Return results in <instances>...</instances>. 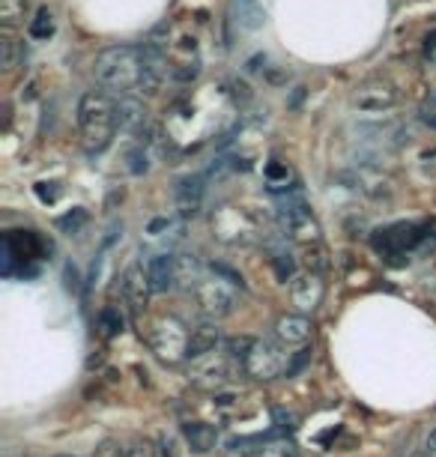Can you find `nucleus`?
<instances>
[{"label": "nucleus", "instance_id": "nucleus-9", "mask_svg": "<svg viewBox=\"0 0 436 457\" xmlns=\"http://www.w3.org/2000/svg\"><path fill=\"white\" fill-rule=\"evenodd\" d=\"M212 230L225 243H248L254 237V221L245 212H239L236 206H221L212 219Z\"/></svg>", "mask_w": 436, "mask_h": 457}, {"label": "nucleus", "instance_id": "nucleus-38", "mask_svg": "<svg viewBox=\"0 0 436 457\" xmlns=\"http://www.w3.org/2000/svg\"><path fill=\"white\" fill-rule=\"evenodd\" d=\"M57 457H72V454H57Z\"/></svg>", "mask_w": 436, "mask_h": 457}, {"label": "nucleus", "instance_id": "nucleus-33", "mask_svg": "<svg viewBox=\"0 0 436 457\" xmlns=\"http://www.w3.org/2000/svg\"><path fill=\"white\" fill-rule=\"evenodd\" d=\"M276 272H278V278L281 281H293V261H290V257L287 254H278L276 257Z\"/></svg>", "mask_w": 436, "mask_h": 457}, {"label": "nucleus", "instance_id": "nucleus-37", "mask_svg": "<svg viewBox=\"0 0 436 457\" xmlns=\"http://www.w3.org/2000/svg\"><path fill=\"white\" fill-rule=\"evenodd\" d=\"M227 457H248V448H239V445H234L227 452Z\"/></svg>", "mask_w": 436, "mask_h": 457}, {"label": "nucleus", "instance_id": "nucleus-28", "mask_svg": "<svg viewBox=\"0 0 436 457\" xmlns=\"http://www.w3.org/2000/svg\"><path fill=\"white\" fill-rule=\"evenodd\" d=\"M84 221H87V212H84V210H75V212H70V215H63V219H57V228H60V230H66V234H75V230H78Z\"/></svg>", "mask_w": 436, "mask_h": 457}, {"label": "nucleus", "instance_id": "nucleus-34", "mask_svg": "<svg viewBox=\"0 0 436 457\" xmlns=\"http://www.w3.org/2000/svg\"><path fill=\"white\" fill-rule=\"evenodd\" d=\"M422 123L424 126H431V129H436V96H431V102H427V105L422 108Z\"/></svg>", "mask_w": 436, "mask_h": 457}, {"label": "nucleus", "instance_id": "nucleus-1", "mask_svg": "<svg viewBox=\"0 0 436 457\" xmlns=\"http://www.w3.org/2000/svg\"><path fill=\"white\" fill-rule=\"evenodd\" d=\"M117 102L102 90L84 93L78 102V129H81V146L87 156L105 153L117 135Z\"/></svg>", "mask_w": 436, "mask_h": 457}, {"label": "nucleus", "instance_id": "nucleus-32", "mask_svg": "<svg viewBox=\"0 0 436 457\" xmlns=\"http://www.w3.org/2000/svg\"><path fill=\"white\" fill-rule=\"evenodd\" d=\"M150 165H147V153H144V146H135L129 150V170L132 174H144Z\"/></svg>", "mask_w": 436, "mask_h": 457}, {"label": "nucleus", "instance_id": "nucleus-23", "mask_svg": "<svg viewBox=\"0 0 436 457\" xmlns=\"http://www.w3.org/2000/svg\"><path fill=\"white\" fill-rule=\"evenodd\" d=\"M99 332L105 335V338H114V335L123 332V314H119V308L114 305H105L99 312Z\"/></svg>", "mask_w": 436, "mask_h": 457}, {"label": "nucleus", "instance_id": "nucleus-25", "mask_svg": "<svg viewBox=\"0 0 436 457\" xmlns=\"http://www.w3.org/2000/svg\"><path fill=\"white\" fill-rule=\"evenodd\" d=\"M24 19V0H0V21L15 28Z\"/></svg>", "mask_w": 436, "mask_h": 457}, {"label": "nucleus", "instance_id": "nucleus-5", "mask_svg": "<svg viewBox=\"0 0 436 457\" xmlns=\"http://www.w3.org/2000/svg\"><path fill=\"white\" fill-rule=\"evenodd\" d=\"M192 293H194L198 312L207 317V320H216V323L221 317L234 314L239 305V290L234 278H221V275H207Z\"/></svg>", "mask_w": 436, "mask_h": 457}, {"label": "nucleus", "instance_id": "nucleus-14", "mask_svg": "<svg viewBox=\"0 0 436 457\" xmlns=\"http://www.w3.org/2000/svg\"><path fill=\"white\" fill-rule=\"evenodd\" d=\"M203 195H207V186H203L201 177H183L174 188L177 197V210L183 219H194L203 206Z\"/></svg>", "mask_w": 436, "mask_h": 457}, {"label": "nucleus", "instance_id": "nucleus-24", "mask_svg": "<svg viewBox=\"0 0 436 457\" xmlns=\"http://www.w3.org/2000/svg\"><path fill=\"white\" fill-rule=\"evenodd\" d=\"M212 410L218 412V416H236L239 412V395L236 392H216L212 395Z\"/></svg>", "mask_w": 436, "mask_h": 457}, {"label": "nucleus", "instance_id": "nucleus-22", "mask_svg": "<svg viewBox=\"0 0 436 457\" xmlns=\"http://www.w3.org/2000/svg\"><path fill=\"white\" fill-rule=\"evenodd\" d=\"M302 266H305V272H314V275L329 272V252L323 248V243L302 248Z\"/></svg>", "mask_w": 436, "mask_h": 457}, {"label": "nucleus", "instance_id": "nucleus-15", "mask_svg": "<svg viewBox=\"0 0 436 457\" xmlns=\"http://www.w3.org/2000/svg\"><path fill=\"white\" fill-rule=\"evenodd\" d=\"M144 51V79H141V90L138 93H147V96H152V93L161 90V84H165L168 79V57L161 54L159 48H141Z\"/></svg>", "mask_w": 436, "mask_h": 457}, {"label": "nucleus", "instance_id": "nucleus-7", "mask_svg": "<svg viewBox=\"0 0 436 457\" xmlns=\"http://www.w3.org/2000/svg\"><path fill=\"white\" fill-rule=\"evenodd\" d=\"M353 105L358 111H367V114H383V111H391L398 105V90L391 81L371 79L358 84V90L353 93Z\"/></svg>", "mask_w": 436, "mask_h": 457}, {"label": "nucleus", "instance_id": "nucleus-26", "mask_svg": "<svg viewBox=\"0 0 436 457\" xmlns=\"http://www.w3.org/2000/svg\"><path fill=\"white\" fill-rule=\"evenodd\" d=\"M254 341H258V338H245V335H239V338H227V341H225V350H227V356H230V359H239V361H243V359L248 356V353H251Z\"/></svg>", "mask_w": 436, "mask_h": 457}, {"label": "nucleus", "instance_id": "nucleus-13", "mask_svg": "<svg viewBox=\"0 0 436 457\" xmlns=\"http://www.w3.org/2000/svg\"><path fill=\"white\" fill-rule=\"evenodd\" d=\"M117 123L123 132L135 135L138 141H144V129L150 126V117H147V108H144V102L135 96H119L117 99Z\"/></svg>", "mask_w": 436, "mask_h": 457}, {"label": "nucleus", "instance_id": "nucleus-17", "mask_svg": "<svg viewBox=\"0 0 436 457\" xmlns=\"http://www.w3.org/2000/svg\"><path fill=\"white\" fill-rule=\"evenodd\" d=\"M221 347V329L216 320H203L189 335V359H203L210 353H218Z\"/></svg>", "mask_w": 436, "mask_h": 457}, {"label": "nucleus", "instance_id": "nucleus-36", "mask_svg": "<svg viewBox=\"0 0 436 457\" xmlns=\"http://www.w3.org/2000/svg\"><path fill=\"white\" fill-rule=\"evenodd\" d=\"M424 452L431 454V457H436V428L431 430V436H427V448H424Z\"/></svg>", "mask_w": 436, "mask_h": 457}, {"label": "nucleus", "instance_id": "nucleus-4", "mask_svg": "<svg viewBox=\"0 0 436 457\" xmlns=\"http://www.w3.org/2000/svg\"><path fill=\"white\" fill-rule=\"evenodd\" d=\"M189 335L192 332L185 329V323L179 317L165 314L150 323L147 344L156 353L159 361H165V365H183L189 359Z\"/></svg>", "mask_w": 436, "mask_h": 457}, {"label": "nucleus", "instance_id": "nucleus-35", "mask_svg": "<svg viewBox=\"0 0 436 457\" xmlns=\"http://www.w3.org/2000/svg\"><path fill=\"white\" fill-rule=\"evenodd\" d=\"M159 454H161V457H179V452H177V439H174V436H161Z\"/></svg>", "mask_w": 436, "mask_h": 457}, {"label": "nucleus", "instance_id": "nucleus-3", "mask_svg": "<svg viewBox=\"0 0 436 457\" xmlns=\"http://www.w3.org/2000/svg\"><path fill=\"white\" fill-rule=\"evenodd\" d=\"M293 356L296 353H290V347H284L281 341L258 338L251 353L243 359V370L251 379H258V383H272V379H278V377H290Z\"/></svg>", "mask_w": 436, "mask_h": 457}, {"label": "nucleus", "instance_id": "nucleus-27", "mask_svg": "<svg viewBox=\"0 0 436 457\" xmlns=\"http://www.w3.org/2000/svg\"><path fill=\"white\" fill-rule=\"evenodd\" d=\"M126 452H129V448L119 443V439H102V443L93 448L90 457H126Z\"/></svg>", "mask_w": 436, "mask_h": 457}, {"label": "nucleus", "instance_id": "nucleus-11", "mask_svg": "<svg viewBox=\"0 0 436 457\" xmlns=\"http://www.w3.org/2000/svg\"><path fill=\"white\" fill-rule=\"evenodd\" d=\"M284 212V221H287V230H290V239L296 245H317L320 243V224L317 219L311 215V210L299 201L293 210H281Z\"/></svg>", "mask_w": 436, "mask_h": 457}, {"label": "nucleus", "instance_id": "nucleus-21", "mask_svg": "<svg viewBox=\"0 0 436 457\" xmlns=\"http://www.w3.org/2000/svg\"><path fill=\"white\" fill-rule=\"evenodd\" d=\"M248 457H299V448L296 443H290V439H267V443H260L254 452H248Z\"/></svg>", "mask_w": 436, "mask_h": 457}, {"label": "nucleus", "instance_id": "nucleus-19", "mask_svg": "<svg viewBox=\"0 0 436 457\" xmlns=\"http://www.w3.org/2000/svg\"><path fill=\"white\" fill-rule=\"evenodd\" d=\"M183 436L194 454H210L218 445V428L210 425V421H185Z\"/></svg>", "mask_w": 436, "mask_h": 457}, {"label": "nucleus", "instance_id": "nucleus-18", "mask_svg": "<svg viewBox=\"0 0 436 457\" xmlns=\"http://www.w3.org/2000/svg\"><path fill=\"white\" fill-rule=\"evenodd\" d=\"M230 19L236 21L239 30L254 33L267 21V10H263L260 0H230Z\"/></svg>", "mask_w": 436, "mask_h": 457}, {"label": "nucleus", "instance_id": "nucleus-6", "mask_svg": "<svg viewBox=\"0 0 436 457\" xmlns=\"http://www.w3.org/2000/svg\"><path fill=\"white\" fill-rule=\"evenodd\" d=\"M230 356L227 353H210L203 359H192V368H189V383L194 389H203L210 395L216 392H225L230 386Z\"/></svg>", "mask_w": 436, "mask_h": 457}, {"label": "nucleus", "instance_id": "nucleus-30", "mask_svg": "<svg viewBox=\"0 0 436 457\" xmlns=\"http://www.w3.org/2000/svg\"><path fill=\"white\" fill-rule=\"evenodd\" d=\"M126 457H161L159 443H152V439H138V443L126 452Z\"/></svg>", "mask_w": 436, "mask_h": 457}, {"label": "nucleus", "instance_id": "nucleus-2", "mask_svg": "<svg viewBox=\"0 0 436 457\" xmlns=\"http://www.w3.org/2000/svg\"><path fill=\"white\" fill-rule=\"evenodd\" d=\"M96 81L105 90H114L119 96H132L141 90L144 79V51L135 46H111L96 57Z\"/></svg>", "mask_w": 436, "mask_h": 457}, {"label": "nucleus", "instance_id": "nucleus-12", "mask_svg": "<svg viewBox=\"0 0 436 457\" xmlns=\"http://www.w3.org/2000/svg\"><path fill=\"white\" fill-rule=\"evenodd\" d=\"M272 335H276V341H281L284 347H305V344L314 338V323H311V317L290 312L278 317L276 326H272Z\"/></svg>", "mask_w": 436, "mask_h": 457}, {"label": "nucleus", "instance_id": "nucleus-16", "mask_svg": "<svg viewBox=\"0 0 436 457\" xmlns=\"http://www.w3.org/2000/svg\"><path fill=\"white\" fill-rule=\"evenodd\" d=\"M147 278L152 293H168L177 287V257L174 254H152L147 261Z\"/></svg>", "mask_w": 436, "mask_h": 457}, {"label": "nucleus", "instance_id": "nucleus-10", "mask_svg": "<svg viewBox=\"0 0 436 457\" xmlns=\"http://www.w3.org/2000/svg\"><path fill=\"white\" fill-rule=\"evenodd\" d=\"M150 296H152V284L147 278V270L138 263L129 266V270L123 272V299H126V305H129V312L135 317H141L147 312Z\"/></svg>", "mask_w": 436, "mask_h": 457}, {"label": "nucleus", "instance_id": "nucleus-31", "mask_svg": "<svg viewBox=\"0 0 436 457\" xmlns=\"http://www.w3.org/2000/svg\"><path fill=\"white\" fill-rule=\"evenodd\" d=\"M0 48H4V69H15V66H19V54H21L19 42H15V39H4V42H0Z\"/></svg>", "mask_w": 436, "mask_h": 457}, {"label": "nucleus", "instance_id": "nucleus-20", "mask_svg": "<svg viewBox=\"0 0 436 457\" xmlns=\"http://www.w3.org/2000/svg\"><path fill=\"white\" fill-rule=\"evenodd\" d=\"M207 278L203 275V263L194 254H177V287L194 290L198 284Z\"/></svg>", "mask_w": 436, "mask_h": 457}, {"label": "nucleus", "instance_id": "nucleus-8", "mask_svg": "<svg viewBox=\"0 0 436 457\" xmlns=\"http://www.w3.org/2000/svg\"><path fill=\"white\" fill-rule=\"evenodd\" d=\"M323 296H326V281H323V275L302 272V275H296L293 284H290V302H293L296 314L311 317L320 308Z\"/></svg>", "mask_w": 436, "mask_h": 457}, {"label": "nucleus", "instance_id": "nucleus-29", "mask_svg": "<svg viewBox=\"0 0 436 457\" xmlns=\"http://www.w3.org/2000/svg\"><path fill=\"white\" fill-rule=\"evenodd\" d=\"M51 30H54V21H51V12H48V10H42V12H39V19L30 24V37H37V39L51 37Z\"/></svg>", "mask_w": 436, "mask_h": 457}]
</instances>
